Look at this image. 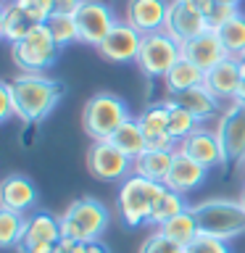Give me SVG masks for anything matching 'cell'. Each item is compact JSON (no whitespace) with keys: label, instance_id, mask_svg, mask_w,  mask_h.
I'll list each match as a JSON object with an SVG mask.
<instances>
[{"label":"cell","instance_id":"6da1fadb","mask_svg":"<svg viewBox=\"0 0 245 253\" xmlns=\"http://www.w3.org/2000/svg\"><path fill=\"white\" fill-rule=\"evenodd\" d=\"M11 95L16 116L27 124H37L55 111L63 98V84L45 74H21L11 79Z\"/></svg>","mask_w":245,"mask_h":253},{"label":"cell","instance_id":"7a4b0ae2","mask_svg":"<svg viewBox=\"0 0 245 253\" xmlns=\"http://www.w3.org/2000/svg\"><path fill=\"white\" fill-rule=\"evenodd\" d=\"M193 213L198 219L201 232L219 237V240H232L245 235V206L243 201L232 198H208L193 206Z\"/></svg>","mask_w":245,"mask_h":253},{"label":"cell","instance_id":"3957f363","mask_svg":"<svg viewBox=\"0 0 245 253\" xmlns=\"http://www.w3.org/2000/svg\"><path fill=\"white\" fill-rule=\"evenodd\" d=\"M163 182H153L137 174H129L126 179H122L116 195V209L122 216L124 227H142L148 224V216L153 211V206L158 201V195L163 193Z\"/></svg>","mask_w":245,"mask_h":253},{"label":"cell","instance_id":"277c9868","mask_svg":"<svg viewBox=\"0 0 245 253\" xmlns=\"http://www.w3.org/2000/svg\"><path fill=\"white\" fill-rule=\"evenodd\" d=\"M61 219V237H71L79 243L100 240L103 232L108 229V209L98 198H77L69 203Z\"/></svg>","mask_w":245,"mask_h":253},{"label":"cell","instance_id":"5b68a950","mask_svg":"<svg viewBox=\"0 0 245 253\" xmlns=\"http://www.w3.org/2000/svg\"><path fill=\"white\" fill-rule=\"evenodd\" d=\"M129 119V108L126 103L114 92H95L90 100L84 103L82 111V124L84 132L92 140H111L119 126Z\"/></svg>","mask_w":245,"mask_h":253},{"label":"cell","instance_id":"8992f818","mask_svg":"<svg viewBox=\"0 0 245 253\" xmlns=\"http://www.w3.org/2000/svg\"><path fill=\"white\" fill-rule=\"evenodd\" d=\"M58 42L53 40L50 29L45 24H37L24 40L11 45V58L24 74H45L58 61Z\"/></svg>","mask_w":245,"mask_h":253},{"label":"cell","instance_id":"52a82bcc","mask_svg":"<svg viewBox=\"0 0 245 253\" xmlns=\"http://www.w3.org/2000/svg\"><path fill=\"white\" fill-rule=\"evenodd\" d=\"M182 58V45L166 32L142 35V45L137 53V69L145 77H166L174 63Z\"/></svg>","mask_w":245,"mask_h":253},{"label":"cell","instance_id":"ba28073f","mask_svg":"<svg viewBox=\"0 0 245 253\" xmlns=\"http://www.w3.org/2000/svg\"><path fill=\"white\" fill-rule=\"evenodd\" d=\"M132 161L134 158L119 150L111 140H92L90 150H87V169L95 179L103 182L126 179L132 174Z\"/></svg>","mask_w":245,"mask_h":253},{"label":"cell","instance_id":"9c48e42d","mask_svg":"<svg viewBox=\"0 0 245 253\" xmlns=\"http://www.w3.org/2000/svg\"><path fill=\"white\" fill-rule=\"evenodd\" d=\"M74 19L79 29V42L92 47H98L116 27V16L103 0H82V5L74 11Z\"/></svg>","mask_w":245,"mask_h":253},{"label":"cell","instance_id":"30bf717a","mask_svg":"<svg viewBox=\"0 0 245 253\" xmlns=\"http://www.w3.org/2000/svg\"><path fill=\"white\" fill-rule=\"evenodd\" d=\"M216 137L221 142L227 164H240L245 161V106L243 103H229L221 111L219 122H216Z\"/></svg>","mask_w":245,"mask_h":253},{"label":"cell","instance_id":"8fae6325","mask_svg":"<svg viewBox=\"0 0 245 253\" xmlns=\"http://www.w3.org/2000/svg\"><path fill=\"white\" fill-rule=\"evenodd\" d=\"M166 35H171L179 45L195 40L198 35L208 32V21L205 16L193 8L185 0H169V13H166V27H163Z\"/></svg>","mask_w":245,"mask_h":253},{"label":"cell","instance_id":"7c38bea8","mask_svg":"<svg viewBox=\"0 0 245 253\" xmlns=\"http://www.w3.org/2000/svg\"><path fill=\"white\" fill-rule=\"evenodd\" d=\"M140 45H142L140 32L126 21H116V27L108 32V37L98 45V53L111 63H129L137 61Z\"/></svg>","mask_w":245,"mask_h":253},{"label":"cell","instance_id":"4fadbf2b","mask_svg":"<svg viewBox=\"0 0 245 253\" xmlns=\"http://www.w3.org/2000/svg\"><path fill=\"white\" fill-rule=\"evenodd\" d=\"M177 150H179V153H185V156H190L193 161L205 166V169H216V166H224L227 164L224 150H221V142L216 137V132L203 129V126H198L193 134H187L185 140H179Z\"/></svg>","mask_w":245,"mask_h":253},{"label":"cell","instance_id":"5bb4252c","mask_svg":"<svg viewBox=\"0 0 245 253\" xmlns=\"http://www.w3.org/2000/svg\"><path fill=\"white\" fill-rule=\"evenodd\" d=\"M166 13H169V0H129L124 21L132 24L140 35H153V32H163Z\"/></svg>","mask_w":245,"mask_h":253},{"label":"cell","instance_id":"9a60e30c","mask_svg":"<svg viewBox=\"0 0 245 253\" xmlns=\"http://www.w3.org/2000/svg\"><path fill=\"white\" fill-rule=\"evenodd\" d=\"M205 177H208V169H205V166H201L190 156L177 150V153H174V164H171L169 174H166L163 185L169 190H177V193L187 195V193H193V190L201 187L205 182Z\"/></svg>","mask_w":245,"mask_h":253},{"label":"cell","instance_id":"2e32d148","mask_svg":"<svg viewBox=\"0 0 245 253\" xmlns=\"http://www.w3.org/2000/svg\"><path fill=\"white\" fill-rule=\"evenodd\" d=\"M182 55H185L187 61H193L195 66L203 69V71L219 66L224 58H229L227 50H224V45H221V40H219V35H216V32H211V29L182 45Z\"/></svg>","mask_w":245,"mask_h":253},{"label":"cell","instance_id":"e0dca14e","mask_svg":"<svg viewBox=\"0 0 245 253\" xmlns=\"http://www.w3.org/2000/svg\"><path fill=\"white\" fill-rule=\"evenodd\" d=\"M203 84L208 87V90L216 95L219 100H235L237 90H240L243 84V71H240V61L235 58H224L219 63V66H213L205 71V79Z\"/></svg>","mask_w":245,"mask_h":253},{"label":"cell","instance_id":"ac0fdd59","mask_svg":"<svg viewBox=\"0 0 245 253\" xmlns=\"http://www.w3.org/2000/svg\"><path fill=\"white\" fill-rule=\"evenodd\" d=\"M35 203H37V187L32 185L29 177L11 174V177L3 179V185H0V209L27 213L35 209Z\"/></svg>","mask_w":245,"mask_h":253},{"label":"cell","instance_id":"d6986e66","mask_svg":"<svg viewBox=\"0 0 245 253\" xmlns=\"http://www.w3.org/2000/svg\"><path fill=\"white\" fill-rule=\"evenodd\" d=\"M169 98L177 103V106H182L185 111H190L198 122H205V119H211L213 114H219V98L205 84L190 87V90L177 92V95H169Z\"/></svg>","mask_w":245,"mask_h":253},{"label":"cell","instance_id":"ffe728a7","mask_svg":"<svg viewBox=\"0 0 245 253\" xmlns=\"http://www.w3.org/2000/svg\"><path fill=\"white\" fill-rule=\"evenodd\" d=\"M61 240V219L47 211H35L27 216V232L21 237L19 248H29L37 243H58Z\"/></svg>","mask_w":245,"mask_h":253},{"label":"cell","instance_id":"44dd1931","mask_svg":"<svg viewBox=\"0 0 245 253\" xmlns=\"http://www.w3.org/2000/svg\"><path fill=\"white\" fill-rule=\"evenodd\" d=\"M174 153L177 150H142V153L132 161V174L153 182H163L174 164Z\"/></svg>","mask_w":245,"mask_h":253},{"label":"cell","instance_id":"7402d4cb","mask_svg":"<svg viewBox=\"0 0 245 253\" xmlns=\"http://www.w3.org/2000/svg\"><path fill=\"white\" fill-rule=\"evenodd\" d=\"M35 27H37V21L29 19L13 0H5L3 3V11H0V35H3L5 42H11V45L19 42V40H24Z\"/></svg>","mask_w":245,"mask_h":253},{"label":"cell","instance_id":"603a6c76","mask_svg":"<svg viewBox=\"0 0 245 253\" xmlns=\"http://www.w3.org/2000/svg\"><path fill=\"white\" fill-rule=\"evenodd\" d=\"M203 79H205V71L198 69L193 61H187L185 55H182V58L174 63L169 71H166L163 84H166V92H169V95H177V92L190 90V87L203 84Z\"/></svg>","mask_w":245,"mask_h":253},{"label":"cell","instance_id":"cb8c5ba5","mask_svg":"<svg viewBox=\"0 0 245 253\" xmlns=\"http://www.w3.org/2000/svg\"><path fill=\"white\" fill-rule=\"evenodd\" d=\"M111 142L124 150L129 158H137L142 150H148V140H145V132H142V126L137 119H126V122L119 126V129L111 134Z\"/></svg>","mask_w":245,"mask_h":253},{"label":"cell","instance_id":"d4e9b609","mask_svg":"<svg viewBox=\"0 0 245 253\" xmlns=\"http://www.w3.org/2000/svg\"><path fill=\"white\" fill-rule=\"evenodd\" d=\"M158 232H163L166 237H171V240H177V243H182V245H187L193 237H198L201 227H198V219H195V213H193V206H187L182 213L171 216L169 221H163V224L158 227Z\"/></svg>","mask_w":245,"mask_h":253},{"label":"cell","instance_id":"484cf974","mask_svg":"<svg viewBox=\"0 0 245 253\" xmlns=\"http://www.w3.org/2000/svg\"><path fill=\"white\" fill-rule=\"evenodd\" d=\"M216 35H219V40H221V45H224L229 58L240 61L245 55V13L232 16Z\"/></svg>","mask_w":245,"mask_h":253},{"label":"cell","instance_id":"4316f807","mask_svg":"<svg viewBox=\"0 0 245 253\" xmlns=\"http://www.w3.org/2000/svg\"><path fill=\"white\" fill-rule=\"evenodd\" d=\"M187 209V203H185V195L177 193V190H169V187H163V193L158 195V201L153 206V211H150V216H148V224H153L156 229L163 224V221H169L171 216H177V213H182Z\"/></svg>","mask_w":245,"mask_h":253},{"label":"cell","instance_id":"83f0119b","mask_svg":"<svg viewBox=\"0 0 245 253\" xmlns=\"http://www.w3.org/2000/svg\"><path fill=\"white\" fill-rule=\"evenodd\" d=\"M24 232H27V213L0 209V245L3 248H19Z\"/></svg>","mask_w":245,"mask_h":253},{"label":"cell","instance_id":"f1b7e54d","mask_svg":"<svg viewBox=\"0 0 245 253\" xmlns=\"http://www.w3.org/2000/svg\"><path fill=\"white\" fill-rule=\"evenodd\" d=\"M137 122L142 126V132H145V140L156 137V134H166V132H169V106H166V100L148 106L137 116Z\"/></svg>","mask_w":245,"mask_h":253},{"label":"cell","instance_id":"f546056e","mask_svg":"<svg viewBox=\"0 0 245 253\" xmlns=\"http://www.w3.org/2000/svg\"><path fill=\"white\" fill-rule=\"evenodd\" d=\"M166 106H169V134L174 140H185L187 134H193L198 126H201V122L190 114V111H185L182 106H177L171 98H166Z\"/></svg>","mask_w":245,"mask_h":253},{"label":"cell","instance_id":"4dcf8cb0","mask_svg":"<svg viewBox=\"0 0 245 253\" xmlns=\"http://www.w3.org/2000/svg\"><path fill=\"white\" fill-rule=\"evenodd\" d=\"M45 27L50 29V35H53L55 42H58V47L79 42V29H77L74 13H53L50 19L45 21Z\"/></svg>","mask_w":245,"mask_h":253},{"label":"cell","instance_id":"1f68e13d","mask_svg":"<svg viewBox=\"0 0 245 253\" xmlns=\"http://www.w3.org/2000/svg\"><path fill=\"white\" fill-rule=\"evenodd\" d=\"M137 253H185V245L177 243V240H171V237H166L163 232H158V229H156L153 235H148L145 240H142Z\"/></svg>","mask_w":245,"mask_h":253},{"label":"cell","instance_id":"d6a6232c","mask_svg":"<svg viewBox=\"0 0 245 253\" xmlns=\"http://www.w3.org/2000/svg\"><path fill=\"white\" fill-rule=\"evenodd\" d=\"M185 253H232L227 240H219V237H211L205 232H198V237H193L185 245Z\"/></svg>","mask_w":245,"mask_h":253},{"label":"cell","instance_id":"836d02e7","mask_svg":"<svg viewBox=\"0 0 245 253\" xmlns=\"http://www.w3.org/2000/svg\"><path fill=\"white\" fill-rule=\"evenodd\" d=\"M13 3L19 5L21 11L29 16V19H35L37 24H45L55 13L53 0H13Z\"/></svg>","mask_w":245,"mask_h":253},{"label":"cell","instance_id":"e575fe53","mask_svg":"<svg viewBox=\"0 0 245 253\" xmlns=\"http://www.w3.org/2000/svg\"><path fill=\"white\" fill-rule=\"evenodd\" d=\"M240 11H237V5H227V3H219L216 0V5H213V11L205 16V21H208V29L211 32H219L224 24L232 19V16H237Z\"/></svg>","mask_w":245,"mask_h":253},{"label":"cell","instance_id":"d590c367","mask_svg":"<svg viewBox=\"0 0 245 253\" xmlns=\"http://www.w3.org/2000/svg\"><path fill=\"white\" fill-rule=\"evenodd\" d=\"M11 116H16L13 95H11V82H3V84H0V122H8Z\"/></svg>","mask_w":245,"mask_h":253},{"label":"cell","instance_id":"8d00e7d4","mask_svg":"<svg viewBox=\"0 0 245 253\" xmlns=\"http://www.w3.org/2000/svg\"><path fill=\"white\" fill-rule=\"evenodd\" d=\"M53 253H87V243L71 240V237H61V240L55 243Z\"/></svg>","mask_w":245,"mask_h":253},{"label":"cell","instance_id":"74e56055","mask_svg":"<svg viewBox=\"0 0 245 253\" xmlns=\"http://www.w3.org/2000/svg\"><path fill=\"white\" fill-rule=\"evenodd\" d=\"M79 5H82V0H53L55 13H74Z\"/></svg>","mask_w":245,"mask_h":253},{"label":"cell","instance_id":"f35d334b","mask_svg":"<svg viewBox=\"0 0 245 253\" xmlns=\"http://www.w3.org/2000/svg\"><path fill=\"white\" fill-rule=\"evenodd\" d=\"M185 3H190L193 8H198L203 16H208L213 11V5H216V0H185Z\"/></svg>","mask_w":245,"mask_h":253},{"label":"cell","instance_id":"ab89813d","mask_svg":"<svg viewBox=\"0 0 245 253\" xmlns=\"http://www.w3.org/2000/svg\"><path fill=\"white\" fill-rule=\"evenodd\" d=\"M55 243H37V245H29V248H19V253H53Z\"/></svg>","mask_w":245,"mask_h":253},{"label":"cell","instance_id":"60d3db41","mask_svg":"<svg viewBox=\"0 0 245 253\" xmlns=\"http://www.w3.org/2000/svg\"><path fill=\"white\" fill-rule=\"evenodd\" d=\"M87 253H111V251L103 240H92V243H87Z\"/></svg>","mask_w":245,"mask_h":253},{"label":"cell","instance_id":"b9f144b4","mask_svg":"<svg viewBox=\"0 0 245 253\" xmlns=\"http://www.w3.org/2000/svg\"><path fill=\"white\" fill-rule=\"evenodd\" d=\"M235 103H243V106H245V79H243L240 90H237V95H235Z\"/></svg>","mask_w":245,"mask_h":253},{"label":"cell","instance_id":"7bdbcfd3","mask_svg":"<svg viewBox=\"0 0 245 253\" xmlns=\"http://www.w3.org/2000/svg\"><path fill=\"white\" fill-rule=\"evenodd\" d=\"M219 3H227V5H240V0H219Z\"/></svg>","mask_w":245,"mask_h":253},{"label":"cell","instance_id":"ee69618b","mask_svg":"<svg viewBox=\"0 0 245 253\" xmlns=\"http://www.w3.org/2000/svg\"><path fill=\"white\" fill-rule=\"evenodd\" d=\"M240 71H243V79H245V55L240 58Z\"/></svg>","mask_w":245,"mask_h":253},{"label":"cell","instance_id":"f6af8a7d","mask_svg":"<svg viewBox=\"0 0 245 253\" xmlns=\"http://www.w3.org/2000/svg\"><path fill=\"white\" fill-rule=\"evenodd\" d=\"M240 201H243V206H245V190H243V198H240Z\"/></svg>","mask_w":245,"mask_h":253}]
</instances>
